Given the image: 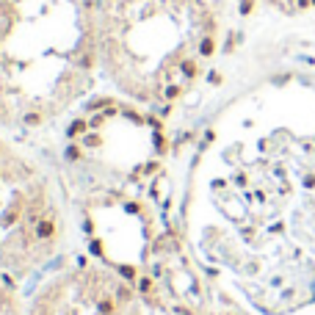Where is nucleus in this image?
<instances>
[{"instance_id":"nucleus-1","label":"nucleus","mask_w":315,"mask_h":315,"mask_svg":"<svg viewBox=\"0 0 315 315\" xmlns=\"http://www.w3.org/2000/svg\"><path fill=\"white\" fill-rule=\"evenodd\" d=\"M58 210L47 180L28 158L0 138V268L42 266L61 238Z\"/></svg>"}]
</instances>
